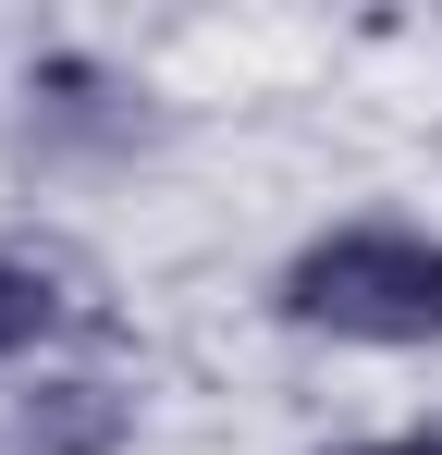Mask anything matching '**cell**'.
I'll list each match as a JSON object with an SVG mask.
<instances>
[{
  "label": "cell",
  "mask_w": 442,
  "mask_h": 455,
  "mask_svg": "<svg viewBox=\"0 0 442 455\" xmlns=\"http://www.w3.org/2000/svg\"><path fill=\"white\" fill-rule=\"evenodd\" d=\"M295 332H332V345H442V234L430 222H332L283 259Z\"/></svg>",
  "instance_id": "cell-1"
},
{
  "label": "cell",
  "mask_w": 442,
  "mask_h": 455,
  "mask_svg": "<svg viewBox=\"0 0 442 455\" xmlns=\"http://www.w3.org/2000/svg\"><path fill=\"white\" fill-rule=\"evenodd\" d=\"M123 431H136V394L123 381H86V370L0 406V455H123Z\"/></svg>",
  "instance_id": "cell-2"
},
{
  "label": "cell",
  "mask_w": 442,
  "mask_h": 455,
  "mask_svg": "<svg viewBox=\"0 0 442 455\" xmlns=\"http://www.w3.org/2000/svg\"><path fill=\"white\" fill-rule=\"evenodd\" d=\"M50 320H62V283H50L37 259H0V357L50 345Z\"/></svg>",
  "instance_id": "cell-3"
},
{
  "label": "cell",
  "mask_w": 442,
  "mask_h": 455,
  "mask_svg": "<svg viewBox=\"0 0 442 455\" xmlns=\"http://www.w3.org/2000/svg\"><path fill=\"white\" fill-rule=\"evenodd\" d=\"M357 455H442V431H393V443H357Z\"/></svg>",
  "instance_id": "cell-4"
}]
</instances>
